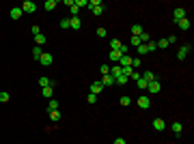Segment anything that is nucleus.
I'll return each instance as SVG.
<instances>
[{
  "mask_svg": "<svg viewBox=\"0 0 194 144\" xmlns=\"http://www.w3.org/2000/svg\"><path fill=\"white\" fill-rule=\"evenodd\" d=\"M149 105H151V99H149V97H147V95L138 97V108H140V110H147Z\"/></svg>",
  "mask_w": 194,
  "mask_h": 144,
  "instance_id": "nucleus-5",
  "label": "nucleus"
},
{
  "mask_svg": "<svg viewBox=\"0 0 194 144\" xmlns=\"http://www.w3.org/2000/svg\"><path fill=\"white\" fill-rule=\"evenodd\" d=\"M155 43H157V48H168V45H170V43H168V41H166V39H160V41H155Z\"/></svg>",
  "mask_w": 194,
  "mask_h": 144,
  "instance_id": "nucleus-31",
  "label": "nucleus"
},
{
  "mask_svg": "<svg viewBox=\"0 0 194 144\" xmlns=\"http://www.w3.org/2000/svg\"><path fill=\"white\" fill-rule=\"evenodd\" d=\"M130 103H132V99H130L127 95H123V97H121V105H130Z\"/></svg>",
  "mask_w": 194,
  "mask_h": 144,
  "instance_id": "nucleus-35",
  "label": "nucleus"
},
{
  "mask_svg": "<svg viewBox=\"0 0 194 144\" xmlns=\"http://www.w3.org/2000/svg\"><path fill=\"white\" fill-rule=\"evenodd\" d=\"M114 144H127V142H125L123 138H117V140H114Z\"/></svg>",
  "mask_w": 194,
  "mask_h": 144,
  "instance_id": "nucleus-44",
  "label": "nucleus"
},
{
  "mask_svg": "<svg viewBox=\"0 0 194 144\" xmlns=\"http://www.w3.org/2000/svg\"><path fill=\"white\" fill-rule=\"evenodd\" d=\"M190 45H181V48H179V52H177V58H179V60H186V56H188V54H190Z\"/></svg>",
  "mask_w": 194,
  "mask_h": 144,
  "instance_id": "nucleus-4",
  "label": "nucleus"
},
{
  "mask_svg": "<svg viewBox=\"0 0 194 144\" xmlns=\"http://www.w3.org/2000/svg\"><path fill=\"white\" fill-rule=\"evenodd\" d=\"M39 84H41V88H46V86H54V82H52L50 78H46V75L39 78Z\"/></svg>",
  "mask_w": 194,
  "mask_h": 144,
  "instance_id": "nucleus-18",
  "label": "nucleus"
},
{
  "mask_svg": "<svg viewBox=\"0 0 194 144\" xmlns=\"http://www.w3.org/2000/svg\"><path fill=\"white\" fill-rule=\"evenodd\" d=\"M91 11H93L95 15H101V13H104V4H99V6H93Z\"/></svg>",
  "mask_w": 194,
  "mask_h": 144,
  "instance_id": "nucleus-32",
  "label": "nucleus"
},
{
  "mask_svg": "<svg viewBox=\"0 0 194 144\" xmlns=\"http://www.w3.org/2000/svg\"><path fill=\"white\" fill-rule=\"evenodd\" d=\"M121 45H123V43H121L119 39H112V41H110V48L112 49H119V52H121Z\"/></svg>",
  "mask_w": 194,
  "mask_h": 144,
  "instance_id": "nucleus-23",
  "label": "nucleus"
},
{
  "mask_svg": "<svg viewBox=\"0 0 194 144\" xmlns=\"http://www.w3.org/2000/svg\"><path fill=\"white\" fill-rule=\"evenodd\" d=\"M140 67V58H132V69H138Z\"/></svg>",
  "mask_w": 194,
  "mask_h": 144,
  "instance_id": "nucleus-38",
  "label": "nucleus"
},
{
  "mask_svg": "<svg viewBox=\"0 0 194 144\" xmlns=\"http://www.w3.org/2000/svg\"><path fill=\"white\" fill-rule=\"evenodd\" d=\"M143 32H145V30H143L140 24H134V26H132V37H140Z\"/></svg>",
  "mask_w": 194,
  "mask_h": 144,
  "instance_id": "nucleus-10",
  "label": "nucleus"
},
{
  "mask_svg": "<svg viewBox=\"0 0 194 144\" xmlns=\"http://www.w3.org/2000/svg\"><path fill=\"white\" fill-rule=\"evenodd\" d=\"M76 6L80 9V6H89V0H76Z\"/></svg>",
  "mask_w": 194,
  "mask_h": 144,
  "instance_id": "nucleus-36",
  "label": "nucleus"
},
{
  "mask_svg": "<svg viewBox=\"0 0 194 144\" xmlns=\"http://www.w3.org/2000/svg\"><path fill=\"white\" fill-rule=\"evenodd\" d=\"M9 15H11V19H20V17H22L24 13H22V9H20V6H13Z\"/></svg>",
  "mask_w": 194,
  "mask_h": 144,
  "instance_id": "nucleus-9",
  "label": "nucleus"
},
{
  "mask_svg": "<svg viewBox=\"0 0 194 144\" xmlns=\"http://www.w3.org/2000/svg\"><path fill=\"white\" fill-rule=\"evenodd\" d=\"M60 28L67 30V28H69V19H60Z\"/></svg>",
  "mask_w": 194,
  "mask_h": 144,
  "instance_id": "nucleus-41",
  "label": "nucleus"
},
{
  "mask_svg": "<svg viewBox=\"0 0 194 144\" xmlns=\"http://www.w3.org/2000/svg\"><path fill=\"white\" fill-rule=\"evenodd\" d=\"M39 62H41L43 67H50V65H52V54L43 52V54H41V58H39Z\"/></svg>",
  "mask_w": 194,
  "mask_h": 144,
  "instance_id": "nucleus-6",
  "label": "nucleus"
},
{
  "mask_svg": "<svg viewBox=\"0 0 194 144\" xmlns=\"http://www.w3.org/2000/svg\"><path fill=\"white\" fill-rule=\"evenodd\" d=\"M46 41H48V39H46V35H43V32H41V35H35V45H39V48H41Z\"/></svg>",
  "mask_w": 194,
  "mask_h": 144,
  "instance_id": "nucleus-13",
  "label": "nucleus"
},
{
  "mask_svg": "<svg viewBox=\"0 0 194 144\" xmlns=\"http://www.w3.org/2000/svg\"><path fill=\"white\" fill-rule=\"evenodd\" d=\"M130 43H132L134 48H138V45H140V39H138V37H132V39H130Z\"/></svg>",
  "mask_w": 194,
  "mask_h": 144,
  "instance_id": "nucleus-37",
  "label": "nucleus"
},
{
  "mask_svg": "<svg viewBox=\"0 0 194 144\" xmlns=\"http://www.w3.org/2000/svg\"><path fill=\"white\" fill-rule=\"evenodd\" d=\"M52 91H54V86H46V88L41 91V95H43V97H48V99H52Z\"/></svg>",
  "mask_w": 194,
  "mask_h": 144,
  "instance_id": "nucleus-22",
  "label": "nucleus"
},
{
  "mask_svg": "<svg viewBox=\"0 0 194 144\" xmlns=\"http://www.w3.org/2000/svg\"><path fill=\"white\" fill-rule=\"evenodd\" d=\"M153 127H155V131H162V129H166V123L162 118H155L153 121Z\"/></svg>",
  "mask_w": 194,
  "mask_h": 144,
  "instance_id": "nucleus-12",
  "label": "nucleus"
},
{
  "mask_svg": "<svg viewBox=\"0 0 194 144\" xmlns=\"http://www.w3.org/2000/svg\"><path fill=\"white\" fill-rule=\"evenodd\" d=\"M99 71H101V75H108V73H110V67H108V65H101Z\"/></svg>",
  "mask_w": 194,
  "mask_h": 144,
  "instance_id": "nucleus-34",
  "label": "nucleus"
},
{
  "mask_svg": "<svg viewBox=\"0 0 194 144\" xmlns=\"http://www.w3.org/2000/svg\"><path fill=\"white\" fill-rule=\"evenodd\" d=\"M181 129H183V125H181V123H173V131H175V136H179V133H181Z\"/></svg>",
  "mask_w": 194,
  "mask_h": 144,
  "instance_id": "nucleus-25",
  "label": "nucleus"
},
{
  "mask_svg": "<svg viewBox=\"0 0 194 144\" xmlns=\"http://www.w3.org/2000/svg\"><path fill=\"white\" fill-rule=\"evenodd\" d=\"M119 62H121V67H132V56H127V54H123Z\"/></svg>",
  "mask_w": 194,
  "mask_h": 144,
  "instance_id": "nucleus-11",
  "label": "nucleus"
},
{
  "mask_svg": "<svg viewBox=\"0 0 194 144\" xmlns=\"http://www.w3.org/2000/svg\"><path fill=\"white\" fill-rule=\"evenodd\" d=\"M20 9H22V13H35V9H37V4H35L33 0H24Z\"/></svg>",
  "mask_w": 194,
  "mask_h": 144,
  "instance_id": "nucleus-1",
  "label": "nucleus"
},
{
  "mask_svg": "<svg viewBox=\"0 0 194 144\" xmlns=\"http://www.w3.org/2000/svg\"><path fill=\"white\" fill-rule=\"evenodd\" d=\"M50 110H58V101L56 99H50V103H48V112Z\"/></svg>",
  "mask_w": 194,
  "mask_h": 144,
  "instance_id": "nucleus-27",
  "label": "nucleus"
},
{
  "mask_svg": "<svg viewBox=\"0 0 194 144\" xmlns=\"http://www.w3.org/2000/svg\"><path fill=\"white\" fill-rule=\"evenodd\" d=\"M69 28H71V30H80V28H82L80 17H71V19H69Z\"/></svg>",
  "mask_w": 194,
  "mask_h": 144,
  "instance_id": "nucleus-7",
  "label": "nucleus"
},
{
  "mask_svg": "<svg viewBox=\"0 0 194 144\" xmlns=\"http://www.w3.org/2000/svg\"><path fill=\"white\" fill-rule=\"evenodd\" d=\"M48 114H50V121H52V123H56V121H60V112H58V110H50Z\"/></svg>",
  "mask_w": 194,
  "mask_h": 144,
  "instance_id": "nucleus-17",
  "label": "nucleus"
},
{
  "mask_svg": "<svg viewBox=\"0 0 194 144\" xmlns=\"http://www.w3.org/2000/svg\"><path fill=\"white\" fill-rule=\"evenodd\" d=\"M127 82H130L127 75H119V78H114V84H119V86H125Z\"/></svg>",
  "mask_w": 194,
  "mask_h": 144,
  "instance_id": "nucleus-15",
  "label": "nucleus"
},
{
  "mask_svg": "<svg viewBox=\"0 0 194 144\" xmlns=\"http://www.w3.org/2000/svg\"><path fill=\"white\" fill-rule=\"evenodd\" d=\"M33 35H41V28H39V26H37V24H35V26H33Z\"/></svg>",
  "mask_w": 194,
  "mask_h": 144,
  "instance_id": "nucleus-43",
  "label": "nucleus"
},
{
  "mask_svg": "<svg viewBox=\"0 0 194 144\" xmlns=\"http://www.w3.org/2000/svg\"><path fill=\"white\" fill-rule=\"evenodd\" d=\"M9 99H11V95H9V93H0V103H7Z\"/></svg>",
  "mask_w": 194,
  "mask_h": 144,
  "instance_id": "nucleus-33",
  "label": "nucleus"
},
{
  "mask_svg": "<svg viewBox=\"0 0 194 144\" xmlns=\"http://www.w3.org/2000/svg\"><path fill=\"white\" fill-rule=\"evenodd\" d=\"M69 11H71V15H73V17H78V11H80V9L76 6V0H73V4L69 6Z\"/></svg>",
  "mask_w": 194,
  "mask_h": 144,
  "instance_id": "nucleus-30",
  "label": "nucleus"
},
{
  "mask_svg": "<svg viewBox=\"0 0 194 144\" xmlns=\"http://www.w3.org/2000/svg\"><path fill=\"white\" fill-rule=\"evenodd\" d=\"M138 78H140V73H138V69H134V71H132V75H130V80H134V82H136Z\"/></svg>",
  "mask_w": 194,
  "mask_h": 144,
  "instance_id": "nucleus-39",
  "label": "nucleus"
},
{
  "mask_svg": "<svg viewBox=\"0 0 194 144\" xmlns=\"http://www.w3.org/2000/svg\"><path fill=\"white\" fill-rule=\"evenodd\" d=\"M101 91H104V84H101V82H93V84H91V93H93V95H99Z\"/></svg>",
  "mask_w": 194,
  "mask_h": 144,
  "instance_id": "nucleus-8",
  "label": "nucleus"
},
{
  "mask_svg": "<svg viewBox=\"0 0 194 144\" xmlns=\"http://www.w3.org/2000/svg\"><path fill=\"white\" fill-rule=\"evenodd\" d=\"M143 80H145L147 84L153 82V80H155V73H153V71H147V73H143Z\"/></svg>",
  "mask_w": 194,
  "mask_h": 144,
  "instance_id": "nucleus-20",
  "label": "nucleus"
},
{
  "mask_svg": "<svg viewBox=\"0 0 194 144\" xmlns=\"http://www.w3.org/2000/svg\"><path fill=\"white\" fill-rule=\"evenodd\" d=\"M136 84H138V88H143V91H147V82L143 80V75H140V78L136 80Z\"/></svg>",
  "mask_w": 194,
  "mask_h": 144,
  "instance_id": "nucleus-28",
  "label": "nucleus"
},
{
  "mask_svg": "<svg viewBox=\"0 0 194 144\" xmlns=\"http://www.w3.org/2000/svg\"><path fill=\"white\" fill-rule=\"evenodd\" d=\"M183 17H186V9H183V6H177V9L173 11V22L177 24V22H181Z\"/></svg>",
  "mask_w": 194,
  "mask_h": 144,
  "instance_id": "nucleus-2",
  "label": "nucleus"
},
{
  "mask_svg": "<svg viewBox=\"0 0 194 144\" xmlns=\"http://www.w3.org/2000/svg\"><path fill=\"white\" fill-rule=\"evenodd\" d=\"M138 54H140V56L149 54V52H147V45H143V43H140V45H138Z\"/></svg>",
  "mask_w": 194,
  "mask_h": 144,
  "instance_id": "nucleus-40",
  "label": "nucleus"
},
{
  "mask_svg": "<svg viewBox=\"0 0 194 144\" xmlns=\"http://www.w3.org/2000/svg\"><path fill=\"white\" fill-rule=\"evenodd\" d=\"M155 49H157V43H155V41H149V43H147V52H155Z\"/></svg>",
  "mask_w": 194,
  "mask_h": 144,
  "instance_id": "nucleus-29",
  "label": "nucleus"
},
{
  "mask_svg": "<svg viewBox=\"0 0 194 144\" xmlns=\"http://www.w3.org/2000/svg\"><path fill=\"white\" fill-rule=\"evenodd\" d=\"M121 56H123V54H121L119 49H110V60H114V62H119V60H121Z\"/></svg>",
  "mask_w": 194,
  "mask_h": 144,
  "instance_id": "nucleus-14",
  "label": "nucleus"
},
{
  "mask_svg": "<svg viewBox=\"0 0 194 144\" xmlns=\"http://www.w3.org/2000/svg\"><path fill=\"white\" fill-rule=\"evenodd\" d=\"M138 39H140V43H143V45H147V43L151 41V35H149V32H143V35H140Z\"/></svg>",
  "mask_w": 194,
  "mask_h": 144,
  "instance_id": "nucleus-21",
  "label": "nucleus"
},
{
  "mask_svg": "<svg viewBox=\"0 0 194 144\" xmlns=\"http://www.w3.org/2000/svg\"><path fill=\"white\" fill-rule=\"evenodd\" d=\"M147 91H149V93H160V91H162V84H160L157 80H153V82L147 84Z\"/></svg>",
  "mask_w": 194,
  "mask_h": 144,
  "instance_id": "nucleus-3",
  "label": "nucleus"
},
{
  "mask_svg": "<svg viewBox=\"0 0 194 144\" xmlns=\"http://www.w3.org/2000/svg\"><path fill=\"white\" fill-rule=\"evenodd\" d=\"M101 84H104V86H112V84H114V78L108 73V75H104V78H101Z\"/></svg>",
  "mask_w": 194,
  "mask_h": 144,
  "instance_id": "nucleus-16",
  "label": "nucleus"
},
{
  "mask_svg": "<svg viewBox=\"0 0 194 144\" xmlns=\"http://www.w3.org/2000/svg\"><path fill=\"white\" fill-rule=\"evenodd\" d=\"M86 101H89V103H95V101H97V95H93V93H91V95L86 97Z\"/></svg>",
  "mask_w": 194,
  "mask_h": 144,
  "instance_id": "nucleus-42",
  "label": "nucleus"
},
{
  "mask_svg": "<svg viewBox=\"0 0 194 144\" xmlns=\"http://www.w3.org/2000/svg\"><path fill=\"white\" fill-rule=\"evenodd\" d=\"M177 24H179V28H181V30H190V19H188V17H183V19H181V22H177Z\"/></svg>",
  "mask_w": 194,
  "mask_h": 144,
  "instance_id": "nucleus-19",
  "label": "nucleus"
},
{
  "mask_svg": "<svg viewBox=\"0 0 194 144\" xmlns=\"http://www.w3.org/2000/svg\"><path fill=\"white\" fill-rule=\"evenodd\" d=\"M41 54H43V49L39 48V45H35V49H33V56H35V58L39 60V58H41Z\"/></svg>",
  "mask_w": 194,
  "mask_h": 144,
  "instance_id": "nucleus-26",
  "label": "nucleus"
},
{
  "mask_svg": "<svg viewBox=\"0 0 194 144\" xmlns=\"http://www.w3.org/2000/svg\"><path fill=\"white\" fill-rule=\"evenodd\" d=\"M43 6H46L48 11H54V9H56V0H46V4H43Z\"/></svg>",
  "mask_w": 194,
  "mask_h": 144,
  "instance_id": "nucleus-24",
  "label": "nucleus"
}]
</instances>
